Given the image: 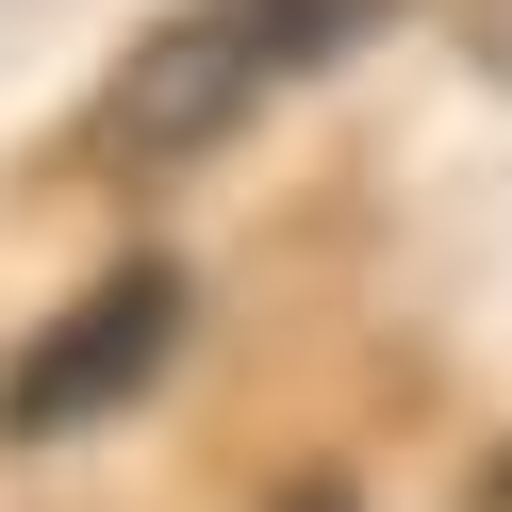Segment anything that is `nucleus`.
<instances>
[{
  "instance_id": "obj_3",
  "label": "nucleus",
  "mask_w": 512,
  "mask_h": 512,
  "mask_svg": "<svg viewBox=\"0 0 512 512\" xmlns=\"http://www.w3.org/2000/svg\"><path fill=\"white\" fill-rule=\"evenodd\" d=\"M281 512H364V496H281Z\"/></svg>"
},
{
  "instance_id": "obj_1",
  "label": "nucleus",
  "mask_w": 512,
  "mask_h": 512,
  "mask_svg": "<svg viewBox=\"0 0 512 512\" xmlns=\"http://www.w3.org/2000/svg\"><path fill=\"white\" fill-rule=\"evenodd\" d=\"M380 17H397V0H182V17H149V34L116 50V83L83 100V149H100L116 182H166V166H199V149H232L265 100H298L314 67H347Z\"/></svg>"
},
{
  "instance_id": "obj_2",
  "label": "nucleus",
  "mask_w": 512,
  "mask_h": 512,
  "mask_svg": "<svg viewBox=\"0 0 512 512\" xmlns=\"http://www.w3.org/2000/svg\"><path fill=\"white\" fill-rule=\"evenodd\" d=\"M166 347H182V265H116V281H83V298L50 314L17 364H0V430H17V446L100 430V413H133L149 380H166Z\"/></svg>"
}]
</instances>
